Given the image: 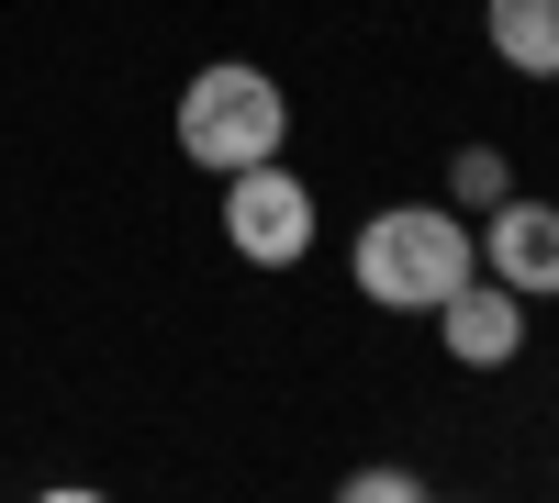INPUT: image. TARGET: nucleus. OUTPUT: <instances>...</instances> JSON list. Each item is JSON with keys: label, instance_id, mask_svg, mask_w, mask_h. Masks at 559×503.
Returning a JSON list of instances; mask_svg holds the SVG:
<instances>
[{"label": "nucleus", "instance_id": "nucleus-1", "mask_svg": "<svg viewBox=\"0 0 559 503\" xmlns=\"http://www.w3.org/2000/svg\"><path fill=\"white\" fill-rule=\"evenodd\" d=\"M471 268H481V236H471L459 202H381L347 247L358 302H381V313H437Z\"/></svg>", "mask_w": 559, "mask_h": 503}, {"label": "nucleus", "instance_id": "nucleus-2", "mask_svg": "<svg viewBox=\"0 0 559 503\" xmlns=\"http://www.w3.org/2000/svg\"><path fill=\"white\" fill-rule=\"evenodd\" d=\"M280 146H292V89H280L269 68H247V57L191 68V89H179V157L191 168L236 179V168H258Z\"/></svg>", "mask_w": 559, "mask_h": 503}, {"label": "nucleus", "instance_id": "nucleus-3", "mask_svg": "<svg viewBox=\"0 0 559 503\" xmlns=\"http://www.w3.org/2000/svg\"><path fill=\"white\" fill-rule=\"evenodd\" d=\"M224 247H236L247 268H302L313 258V179L280 168V157L236 168L224 179Z\"/></svg>", "mask_w": 559, "mask_h": 503}, {"label": "nucleus", "instance_id": "nucleus-4", "mask_svg": "<svg viewBox=\"0 0 559 503\" xmlns=\"http://www.w3.org/2000/svg\"><path fill=\"white\" fill-rule=\"evenodd\" d=\"M526 313H537L526 291H503L492 268H471V280H459V291L426 313V325H437V347L459 358V370H515V358L537 347V325H526Z\"/></svg>", "mask_w": 559, "mask_h": 503}, {"label": "nucleus", "instance_id": "nucleus-5", "mask_svg": "<svg viewBox=\"0 0 559 503\" xmlns=\"http://www.w3.org/2000/svg\"><path fill=\"white\" fill-rule=\"evenodd\" d=\"M471 236H481V268H492L503 291L559 302V202H537V191H503L492 213H471Z\"/></svg>", "mask_w": 559, "mask_h": 503}, {"label": "nucleus", "instance_id": "nucleus-6", "mask_svg": "<svg viewBox=\"0 0 559 503\" xmlns=\"http://www.w3.org/2000/svg\"><path fill=\"white\" fill-rule=\"evenodd\" d=\"M481 45L515 79H559V0H481Z\"/></svg>", "mask_w": 559, "mask_h": 503}, {"label": "nucleus", "instance_id": "nucleus-7", "mask_svg": "<svg viewBox=\"0 0 559 503\" xmlns=\"http://www.w3.org/2000/svg\"><path fill=\"white\" fill-rule=\"evenodd\" d=\"M503 191H515V157H503V146H459L448 157V202L459 213H492Z\"/></svg>", "mask_w": 559, "mask_h": 503}, {"label": "nucleus", "instance_id": "nucleus-8", "mask_svg": "<svg viewBox=\"0 0 559 503\" xmlns=\"http://www.w3.org/2000/svg\"><path fill=\"white\" fill-rule=\"evenodd\" d=\"M414 492H426V470H392V459L347 470V503H414Z\"/></svg>", "mask_w": 559, "mask_h": 503}]
</instances>
